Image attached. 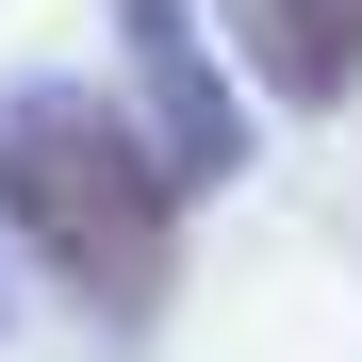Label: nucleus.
I'll return each mask as SVG.
<instances>
[{"mask_svg":"<svg viewBox=\"0 0 362 362\" xmlns=\"http://www.w3.org/2000/svg\"><path fill=\"white\" fill-rule=\"evenodd\" d=\"M132 83H148V165L181 181V198L247 165V115H230V83L198 66V33H181V0H132Z\"/></svg>","mask_w":362,"mask_h":362,"instance_id":"f03ea898","label":"nucleus"},{"mask_svg":"<svg viewBox=\"0 0 362 362\" xmlns=\"http://www.w3.org/2000/svg\"><path fill=\"white\" fill-rule=\"evenodd\" d=\"M0 230H17L66 296H99V313H148L181 280V181L148 165L132 115L83 99V83L0 99Z\"/></svg>","mask_w":362,"mask_h":362,"instance_id":"f257e3e1","label":"nucleus"},{"mask_svg":"<svg viewBox=\"0 0 362 362\" xmlns=\"http://www.w3.org/2000/svg\"><path fill=\"white\" fill-rule=\"evenodd\" d=\"M247 49L280 99H346L362 83V0H247Z\"/></svg>","mask_w":362,"mask_h":362,"instance_id":"7ed1b4c3","label":"nucleus"}]
</instances>
